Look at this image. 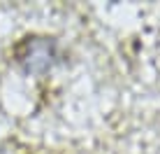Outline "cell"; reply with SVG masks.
Returning <instances> with one entry per match:
<instances>
[{"instance_id": "1", "label": "cell", "mask_w": 160, "mask_h": 154, "mask_svg": "<svg viewBox=\"0 0 160 154\" xmlns=\"http://www.w3.org/2000/svg\"><path fill=\"white\" fill-rule=\"evenodd\" d=\"M16 63L28 75H47L58 63V42L53 37H26L14 52Z\"/></svg>"}]
</instances>
